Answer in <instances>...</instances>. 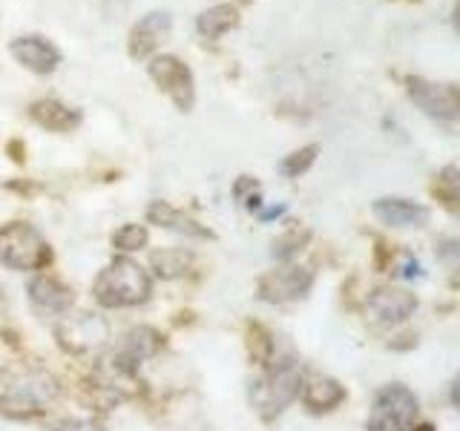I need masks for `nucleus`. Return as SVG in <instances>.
Masks as SVG:
<instances>
[{"mask_svg":"<svg viewBox=\"0 0 460 431\" xmlns=\"http://www.w3.org/2000/svg\"><path fill=\"white\" fill-rule=\"evenodd\" d=\"M93 294L104 308L141 305L150 296V277L129 259H115L98 273Z\"/></svg>","mask_w":460,"mask_h":431,"instance_id":"obj_1","label":"nucleus"},{"mask_svg":"<svg viewBox=\"0 0 460 431\" xmlns=\"http://www.w3.org/2000/svg\"><path fill=\"white\" fill-rule=\"evenodd\" d=\"M420 402H417L414 391L400 383L383 385L374 394V406L368 414L366 431H411Z\"/></svg>","mask_w":460,"mask_h":431,"instance_id":"obj_2","label":"nucleus"},{"mask_svg":"<svg viewBox=\"0 0 460 431\" xmlns=\"http://www.w3.org/2000/svg\"><path fill=\"white\" fill-rule=\"evenodd\" d=\"M49 244L32 224L12 222L0 227V262L14 270H40L49 262Z\"/></svg>","mask_w":460,"mask_h":431,"instance_id":"obj_3","label":"nucleus"},{"mask_svg":"<svg viewBox=\"0 0 460 431\" xmlns=\"http://www.w3.org/2000/svg\"><path fill=\"white\" fill-rule=\"evenodd\" d=\"M299 391H302V374L291 363H282L273 368L268 377L253 383L251 402L265 420H273V417L291 406V402L299 397Z\"/></svg>","mask_w":460,"mask_h":431,"instance_id":"obj_4","label":"nucleus"},{"mask_svg":"<svg viewBox=\"0 0 460 431\" xmlns=\"http://www.w3.org/2000/svg\"><path fill=\"white\" fill-rule=\"evenodd\" d=\"M406 92L414 107H420L429 119L438 121H457L460 119V92L449 84H438L420 75L406 78Z\"/></svg>","mask_w":460,"mask_h":431,"instance_id":"obj_5","label":"nucleus"},{"mask_svg":"<svg viewBox=\"0 0 460 431\" xmlns=\"http://www.w3.org/2000/svg\"><path fill=\"white\" fill-rule=\"evenodd\" d=\"M58 342L64 345L69 354H95L104 348L110 339V325L104 316L98 313H75L58 325Z\"/></svg>","mask_w":460,"mask_h":431,"instance_id":"obj_6","label":"nucleus"},{"mask_svg":"<svg viewBox=\"0 0 460 431\" xmlns=\"http://www.w3.org/2000/svg\"><path fill=\"white\" fill-rule=\"evenodd\" d=\"M150 78L172 98V104H176L181 112L193 110L196 86H193V75H190V69L184 66V61H179V57H172V55H158L150 61Z\"/></svg>","mask_w":460,"mask_h":431,"instance_id":"obj_7","label":"nucleus"},{"mask_svg":"<svg viewBox=\"0 0 460 431\" xmlns=\"http://www.w3.org/2000/svg\"><path fill=\"white\" fill-rule=\"evenodd\" d=\"M414 311H417V296L409 294L406 287H380L366 302V316L374 325L383 328L406 322Z\"/></svg>","mask_w":460,"mask_h":431,"instance_id":"obj_8","label":"nucleus"},{"mask_svg":"<svg viewBox=\"0 0 460 431\" xmlns=\"http://www.w3.org/2000/svg\"><path fill=\"white\" fill-rule=\"evenodd\" d=\"M314 277L305 268H279L259 279V299L265 302H291L311 291Z\"/></svg>","mask_w":460,"mask_h":431,"instance_id":"obj_9","label":"nucleus"},{"mask_svg":"<svg viewBox=\"0 0 460 431\" xmlns=\"http://www.w3.org/2000/svg\"><path fill=\"white\" fill-rule=\"evenodd\" d=\"M4 380L9 383V394L12 397H21L26 402H47V400H55L58 391H61V385L52 377V374L40 371V368H18V371H6Z\"/></svg>","mask_w":460,"mask_h":431,"instance_id":"obj_10","label":"nucleus"},{"mask_svg":"<svg viewBox=\"0 0 460 431\" xmlns=\"http://www.w3.org/2000/svg\"><path fill=\"white\" fill-rule=\"evenodd\" d=\"M167 32H170V12L158 9V12L144 14V18L129 29V40H127L129 55L138 57V61L150 57L158 43L167 38Z\"/></svg>","mask_w":460,"mask_h":431,"instance_id":"obj_11","label":"nucleus"},{"mask_svg":"<svg viewBox=\"0 0 460 431\" xmlns=\"http://www.w3.org/2000/svg\"><path fill=\"white\" fill-rule=\"evenodd\" d=\"M374 216L388 227H426L429 224V207L417 205L411 198L385 196L374 201Z\"/></svg>","mask_w":460,"mask_h":431,"instance_id":"obj_12","label":"nucleus"},{"mask_svg":"<svg viewBox=\"0 0 460 431\" xmlns=\"http://www.w3.org/2000/svg\"><path fill=\"white\" fill-rule=\"evenodd\" d=\"M29 299H32V308L43 316H58L72 308V291L52 277H35L29 282Z\"/></svg>","mask_w":460,"mask_h":431,"instance_id":"obj_13","label":"nucleus"},{"mask_svg":"<svg viewBox=\"0 0 460 431\" xmlns=\"http://www.w3.org/2000/svg\"><path fill=\"white\" fill-rule=\"evenodd\" d=\"M9 52L18 57L26 69L40 72V75H47V72H52L58 64H61V55H58V49L52 47V43L43 40V38H35V35L12 40Z\"/></svg>","mask_w":460,"mask_h":431,"instance_id":"obj_14","label":"nucleus"},{"mask_svg":"<svg viewBox=\"0 0 460 431\" xmlns=\"http://www.w3.org/2000/svg\"><path fill=\"white\" fill-rule=\"evenodd\" d=\"M32 119L40 124L52 129V133H66V129H75L81 124V115L75 110H69L66 104H61V101H38V104L32 107Z\"/></svg>","mask_w":460,"mask_h":431,"instance_id":"obj_15","label":"nucleus"},{"mask_svg":"<svg viewBox=\"0 0 460 431\" xmlns=\"http://www.w3.org/2000/svg\"><path fill=\"white\" fill-rule=\"evenodd\" d=\"M147 219L158 227H164V230H179V233H184V236H205V239L210 236L205 227L196 224L193 219H187L181 210L167 205V201H153V205L147 207Z\"/></svg>","mask_w":460,"mask_h":431,"instance_id":"obj_16","label":"nucleus"},{"mask_svg":"<svg viewBox=\"0 0 460 431\" xmlns=\"http://www.w3.org/2000/svg\"><path fill=\"white\" fill-rule=\"evenodd\" d=\"M302 400L311 411H331L345 400V388L331 377H314L302 388Z\"/></svg>","mask_w":460,"mask_h":431,"instance_id":"obj_17","label":"nucleus"},{"mask_svg":"<svg viewBox=\"0 0 460 431\" xmlns=\"http://www.w3.org/2000/svg\"><path fill=\"white\" fill-rule=\"evenodd\" d=\"M236 23H239V12H236V6H230V4L210 6L208 12H201L196 18V29L205 38H219V35L230 32Z\"/></svg>","mask_w":460,"mask_h":431,"instance_id":"obj_18","label":"nucleus"},{"mask_svg":"<svg viewBox=\"0 0 460 431\" xmlns=\"http://www.w3.org/2000/svg\"><path fill=\"white\" fill-rule=\"evenodd\" d=\"M158 348H162V337H158L153 328H136V330H129V334H127L121 354H127L129 359H136V363H138L141 356H150Z\"/></svg>","mask_w":460,"mask_h":431,"instance_id":"obj_19","label":"nucleus"},{"mask_svg":"<svg viewBox=\"0 0 460 431\" xmlns=\"http://www.w3.org/2000/svg\"><path fill=\"white\" fill-rule=\"evenodd\" d=\"M150 265L153 270L158 273L162 279H176L181 277V273L187 270V265H190V253H184V251H155L153 259H150Z\"/></svg>","mask_w":460,"mask_h":431,"instance_id":"obj_20","label":"nucleus"},{"mask_svg":"<svg viewBox=\"0 0 460 431\" xmlns=\"http://www.w3.org/2000/svg\"><path fill=\"white\" fill-rule=\"evenodd\" d=\"M316 153H320V147H316V144H308V147H302V150L288 155L285 162L279 164V170L285 172L288 179H296V176H302V172H308V167L316 162Z\"/></svg>","mask_w":460,"mask_h":431,"instance_id":"obj_21","label":"nucleus"},{"mask_svg":"<svg viewBox=\"0 0 460 431\" xmlns=\"http://www.w3.org/2000/svg\"><path fill=\"white\" fill-rule=\"evenodd\" d=\"M112 244L119 251H129V253H136L141 251L144 244H147V230H144L141 224H124L115 230V236H112Z\"/></svg>","mask_w":460,"mask_h":431,"instance_id":"obj_22","label":"nucleus"},{"mask_svg":"<svg viewBox=\"0 0 460 431\" xmlns=\"http://www.w3.org/2000/svg\"><path fill=\"white\" fill-rule=\"evenodd\" d=\"M308 242V230H288V233L282 236V239H277L273 242V256L277 259H288V256H294L302 244Z\"/></svg>","mask_w":460,"mask_h":431,"instance_id":"obj_23","label":"nucleus"},{"mask_svg":"<svg viewBox=\"0 0 460 431\" xmlns=\"http://www.w3.org/2000/svg\"><path fill=\"white\" fill-rule=\"evenodd\" d=\"M440 193L449 198V205H455L457 216H460V170H443L440 176Z\"/></svg>","mask_w":460,"mask_h":431,"instance_id":"obj_24","label":"nucleus"},{"mask_svg":"<svg viewBox=\"0 0 460 431\" xmlns=\"http://www.w3.org/2000/svg\"><path fill=\"white\" fill-rule=\"evenodd\" d=\"M438 259L449 268V270H460V239L446 236L438 242Z\"/></svg>","mask_w":460,"mask_h":431,"instance_id":"obj_25","label":"nucleus"},{"mask_svg":"<svg viewBox=\"0 0 460 431\" xmlns=\"http://www.w3.org/2000/svg\"><path fill=\"white\" fill-rule=\"evenodd\" d=\"M52 431H104L95 420H66Z\"/></svg>","mask_w":460,"mask_h":431,"instance_id":"obj_26","label":"nucleus"},{"mask_svg":"<svg viewBox=\"0 0 460 431\" xmlns=\"http://www.w3.org/2000/svg\"><path fill=\"white\" fill-rule=\"evenodd\" d=\"M104 6H107V12L112 14V21H119L121 14L127 12V6H129V0H104Z\"/></svg>","mask_w":460,"mask_h":431,"instance_id":"obj_27","label":"nucleus"},{"mask_svg":"<svg viewBox=\"0 0 460 431\" xmlns=\"http://www.w3.org/2000/svg\"><path fill=\"white\" fill-rule=\"evenodd\" d=\"M285 213V205H277V207H270V210H262V219L268 222V219H277V216H282Z\"/></svg>","mask_w":460,"mask_h":431,"instance_id":"obj_28","label":"nucleus"},{"mask_svg":"<svg viewBox=\"0 0 460 431\" xmlns=\"http://www.w3.org/2000/svg\"><path fill=\"white\" fill-rule=\"evenodd\" d=\"M452 402L460 409V374H457L455 383H452Z\"/></svg>","mask_w":460,"mask_h":431,"instance_id":"obj_29","label":"nucleus"},{"mask_svg":"<svg viewBox=\"0 0 460 431\" xmlns=\"http://www.w3.org/2000/svg\"><path fill=\"white\" fill-rule=\"evenodd\" d=\"M452 26H455V32L460 35V4H457L455 12H452Z\"/></svg>","mask_w":460,"mask_h":431,"instance_id":"obj_30","label":"nucleus"},{"mask_svg":"<svg viewBox=\"0 0 460 431\" xmlns=\"http://www.w3.org/2000/svg\"><path fill=\"white\" fill-rule=\"evenodd\" d=\"M411 431H435V428H431V426H429V423H423V426H420V428H411Z\"/></svg>","mask_w":460,"mask_h":431,"instance_id":"obj_31","label":"nucleus"}]
</instances>
